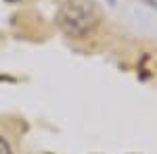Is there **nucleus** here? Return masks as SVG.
<instances>
[{
  "label": "nucleus",
  "instance_id": "f257e3e1",
  "mask_svg": "<svg viewBox=\"0 0 157 154\" xmlns=\"http://www.w3.org/2000/svg\"><path fill=\"white\" fill-rule=\"evenodd\" d=\"M61 31L69 38H86L101 23V11L94 0H65L57 15Z\"/></svg>",
  "mask_w": 157,
  "mask_h": 154
},
{
  "label": "nucleus",
  "instance_id": "f03ea898",
  "mask_svg": "<svg viewBox=\"0 0 157 154\" xmlns=\"http://www.w3.org/2000/svg\"><path fill=\"white\" fill-rule=\"evenodd\" d=\"M0 154H11V146L4 138H0Z\"/></svg>",
  "mask_w": 157,
  "mask_h": 154
},
{
  "label": "nucleus",
  "instance_id": "7ed1b4c3",
  "mask_svg": "<svg viewBox=\"0 0 157 154\" xmlns=\"http://www.w3.org/2000/svg\"><path fill=\"white\" fill-rule=\"evenodd\" d=\"M147 2H149L151 6H155V9H157V0H147Z\"/></svg>",
  "mask_w": 157,
  "mask_h": 154
},
{
  "label": "nucleus",
  "instance_id": "20e7f679",
  "mask_svg": "<svg viewBox=\"0 0 157 154\" xmlns=\"http://www.w3.org/2000/svg\"><path fill=\"white\" fill-rule=\"evenodd\" d=\"M4 2H11L13 4V2H23V0H4Z\"/></svg>",
  "mask_w": 157,
  "mask_h": 154
},
{
  "label": "nucleus",
  "instance_id": "39448f33",
  "mask_svg": "<svg viewBox=\"0 0 157 154\" xmlns=\"http://www.w3.org/2000/svg\"><path fill=\"white\" fill-rule=\"evenodd\" d=\"M109 2H111V4H113V2H115V0H109Z\"/></svg>",
  "mask_w": 157,
  "mask_h": 154
}]
</instances>
